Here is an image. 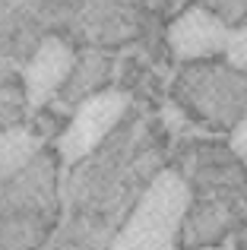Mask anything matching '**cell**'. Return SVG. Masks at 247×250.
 I'll use <instances>...</instances> for the list:
<instances>
[{"instance_id": "1", "label": "cell", "mask_w": 247, "mask_h": 250, "mask_svg": "<svg viewBox=\"0 0 247 250\" xmlns=\"http://www.w3.org/2000/svg\"><path fill=\"white\" fill-rule=\"evenodd\" d=\"M190 212V187L178 171H159L108 250H174Z\"/></svg>"}, {"instance_id": "2", "label": "cell", "mask_w": 247, "mask_h": 250, "mask_svg": "<svg viewBox=\"0 0 247 250\" xmlns=\"http://www.w3.org/2000/svg\"><path fill=\"white\" fill-rule=\"evenodd\" d=\"M181 98L203 121L235 127L247 114V73L235 67H190L181 76Z\"/></svg>"}, {"instance_id": "3", "label": "cell", "mask_w": 247, "mask_h": 250, "mask_svg": "<svg viewBox=\"0 0 247 250\" xmlns=\"http://www.w3.org/2000/svg\"><path fill=\"white\" fill-rule=\"evenodd\" d=\"M127 111V95L124 92H99V95L86 98L76 108L70 127L61 133L57 149H61L63 162H80L105 140L114 130V124Z\"/></svg>"}, {"instance_id": "4", "label": "cell", "mask_w": 247, "mask_h": 250, "mask_svg": "<svg viewBox=\"0 0 247 250\" xmlns=\"http://www.w3.org/2000/svg\"><path fill=\"white\" fill-rule=\"evenodd\" d=\"M231 25L209 6H190L168 25V48L178 61H209L225 54Z\"/></svg>"}, {"instance_id": "5", "label": "cell", "mask_w": 247, "mask_h": 250, "mask_svg": "<svg viewBox=\"0 0 247 250\" xmlns=\"http://www.w3.org/2000/svg\"><path fill=\"white\" fill-rule=\"evenodd\" d=\"M70 70H73V51L61 42V38H44L38 44V51L32 54L29 67L22 73V89H25V102L29 108H41L63 83H67Z\"/></svg>"}, {"instance_id": "6", "label": "cell", "mask_w": 247, "mask_h": 250, "mask_svg": "<svg viewBox=\"0 0 247 250\" xmlns=\"http://www.w3.org/2000/svg\"><path fill=\"white\" fill-rule=\"evenodd\" d=\"M38 152V140L29 130H0V177H10L16 171H22L32 162V155Z\"/></svg>"}, {"instance_id": "7", "label": "cell", "mask_w": 247, "mask_h": 250, "mask_svg": "<svg viewBox=\"0 0 247 250\" xmlns=\"http://www.w3.org/2000/svg\"><path fill=\"white\" fill-rule=\"evenodd\" d=\"M225 63L247 73V25H235L225 42Z\"/></svg>"}, {"instance_id": "8", "label": "cell", "mask_w": 247, "mask_h": 250, "mask_svg": "<svg viewBox=\"0 0 247 250\" xmlns=\"http://www.w3.org/2000/svg\"><path fill=\"white\" fill-rule=\"evenodd\" d=\"M209 10L219 13L231 29L235 25H247V0H209Z\"/></svg>"}, {"instance_id": "9", "label": "cell", "mask_w": 247, "mask_h": 250, "mask_svg": "<svg viewBox=\"0 0 247 250\" xmlns=\"http://www.w3.org/2000/svg\"><path fill=\"white\" fill-rule=\"evenodd\" d=\"M231 152L238 155V159H247V114L241 117V121L235 124V130H231Z\"/></svg>"}, {"instance_id": "10", "label": "cell", "mask_w": 247, "mask_h": 250, "mask_svg": "<svg viewBox=\"0 0 247 250\" xmlns=\"http://www.w3.org/2000/svg\"><path fill=\"white\" fill-rule=\"evenodd\" d=\"M187 250H235L231 244H222V247H212V244H203V247H187Z\"/></svg>"}, {"instance_id": "11", "label": "cell", "mask_w": 247, "mask_h": 250, "mask_svg": "<svg viewBox=\"0 0 247 250\" xmlns=\"http://www.w3.org/2000/svg\"><path fill=\"white\" fill-rule=\"evenodd\" d=\"M0 181H3V177H0Z\"/></svg>"}]
</instances>
